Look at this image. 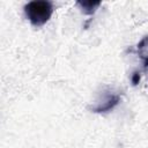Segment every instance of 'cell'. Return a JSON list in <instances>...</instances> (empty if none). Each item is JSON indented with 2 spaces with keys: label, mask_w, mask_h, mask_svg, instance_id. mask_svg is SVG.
<instances>
[{
  "label": "cell",
  "mask_w": 148,
  "mask_h": 148,
  "mask_svg": "<svg viewBox=\"0 0 148 148\" xmlns=\"http://www.w3.org/2000/svg\"><path fill=\"white\" fill-rule=\"evenodd\" d=\"M24 14L34 27L44 25L53 14V3L46 0H35L24 5Z\"/></svg>",
  "instance_id": "1"
},
{
  "label": "cell",
  "mask_w": 148,
  "mask_h": 148,
  "mask_svg": "<svg viewBox=\"0 0 148 148\" xmlns=\"http://www.w3.org/2000/svg\"><path fill=\"white\" fill-rule=\"evenodd\" d=\"M121 101V95L118 92H112V91H108L102 101L99 103H97L95 106L90 108L91 112L94 113H106L110 112L111 110H113Z\"/></svg>",
  "instance_id": "2"
},
{
  "label": "cell",
  "mask_w": 148,
  "mask_h": 148,
  "mask_svg": "<svg viewBox=\"0 0 148 148\" xmlns=\"http://www.w3.org/2000/svg\"><path fill=\"white\" fill-rule=\"evenodd\" d=\"M76 5L81 8V12L86 15H92L97 10V8L101 6V2H94V1H77Z\"/></svg>",
  "instance_id": "3"
},
{
  "label": "cell",
  "mask_w": 148,
  "mask_h": 148,
  "mask_svg": "<svg viewBox=\"0 0 148 148\" xmlns=\"http://www.w3.org/2000/svg\"><path fill=\"white\" fill-rule=\"evenodd\" d=\"M139 81H140V73H138V72L133 73V75H132V83L134 86H136L139 83Z\"/></svg>",
  "instance_id": "4"
},
{
  "label": "cell",
  "mask_w": 148,
  "mask_h": 148,
  "mask_svg": "<svg viewBox=\"0 0 148 148\" xmlns=\"http://www.w3.org/2000/svg\"><path fill=\"white\" fill-rule=\"evenodd\" d=\"M146 66H148V62H147V65H146Z\"/></svg>",
  "instance_id": "5"
}]
</instances>
